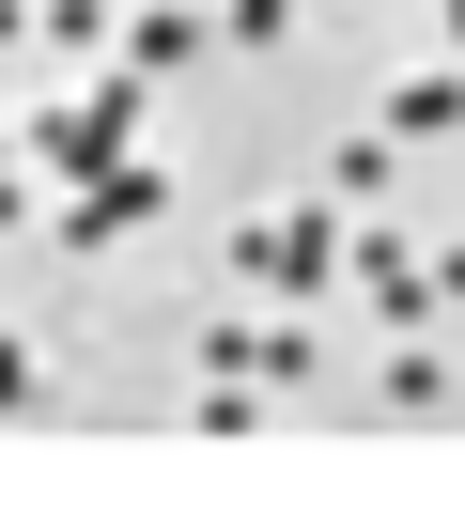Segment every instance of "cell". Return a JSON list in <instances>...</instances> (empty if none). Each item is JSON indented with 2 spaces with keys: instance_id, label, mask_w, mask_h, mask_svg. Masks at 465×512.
<instances>
[{
  "instance_id": "obj_1",
  "label": "cell",
  "mask_w": 465,
  "mask_h": 512,
  "mask_svg": "<svg viewBox=\"0 0 465 512\" xmlns=\"http://www.w3.org/2000/svg\"><path fill=\"white\" fill-rule=\"evenodd\" d=\"M233 280H248V295H326V280H341V218H326V202L248 218V233H233Z\"/></svg>"
},
{
  "instance_id": "obj_2",
  "label": "cell",
  "mask_w": 465,
  "mask_h": 512,
  "mask_svg": "<svg viewBox=\"0 0 465 512\" xmlns=\"http://www.w3.org/2000/svg\"><path fill=\"white\" fill-rule=\"evenodd\" d=\"M140 94H155V78H93V94H62V109H31V156H47V171H109L124 156V140H140Z\"/></svg>"
},
{
  "instance_id": "obj_3",
  "label": "cell",
  "mask_w": 465,
  "mask_h": 512,
  "mask_svg": "<svg viewBox=\"0 0 465 512\" xmlns=\"http://www.w3.org/2000/svg\"><path fill=\"white\" fill-rule=\"evenodd\" d=\"M155 218H171V171L109 156V171H78V202H62V249H109V233H155Z\"/></svg>"
},
{
  "instance_id": "obj_4",
  "label": "cell",
  "mask_w": 465,
  "mask_h": 512,
  "mask_svg": "<svg viewBox=\"0 0 465 512\" xmlns=\"http://www.w3.org/2000/svg\"><path fill=\"white\" fill-rule=\"evenodd\" d=\"M341 264H357L372 326H419V311H434V264H403V233H341Z\"/></svg>"
},
{
  "instance_id": "obj_5",
  "label": "cell",
  "mask_w": 465,
  "mask_h": 512,
  "mask_svg": "<svg viewBox=\"0 0 465 512\" xmlns=\"http://www.w3.org/2000/svg\"><path fill=\"white\" fill-rule=\"evenodd\" d=\"M202 32H217V16H186V0H140V16H124V78H171V63H202Z\"/></svg>"
},
{
  "instance_id": "obj_6",
  "label": "cell",
  "mask_w": 465,
  "mask_h": 512,
  "mask_svg": "<svg viewBox=\"0 0 465 512\" xmlns=\"http://www.w3.org/2000/svg\"><path fill=\"white\" fill-rule=\"evenodd\" d=\"M434 125H465V78H450V63H434V78H403V94H388V140H434Z\"/></svg>"
},
{
  "instance_id": "obj_7",
  "label": "cell",
  "mask_w": 465,
  "mask_h": 512,
  "mask_svg": "<svg viewBox=\"0 0 465 512\" xmlns=\"http://www.w3.org/2000/svg\"><path fill=\"white\" fill-rule=\"evenodd\" d=\"M31 32H47L62 63H93V47H109V0H31Z\"/></svg>"
},
{
  "instance_id": "obj_8",
  "label": "cell",
  "mask_w": 465,
  "mask_h": 512,
  "mask_svg": "<svg viewBox=\"0 0 465 512\" xmlns=\"http://www.w3.org/2000/svg\"><path fill=\"white\" fill-rule=\"evenodd\" d=\"M47 404V342H16V326H0V419H31Z\"/></svg>"
},
{
  "instance_id": "obj_9",
  "label": "cell",
  "mask_w": 465,
  "mask_h": 512,
  "mask_svg": "<svg viewBox=\"0 0 465 512\" xmlns=\"http://www.w3.org/2000/svg\"><path fill=\"white\" fill-rule=\"evenodd\" d=\"M326 202H388V140H341V156H326Z\"/></svg>"
},
{
  "instance_id": "obj_10",
  "label": "cell",
  "mask_w": 465,
  "mask_h": 512,
  "mask_svg": "<svg viewBox=\"0 0 465 512\" xmlns=\"http://www.w3.org/2000/svg\"><path fill=\"white\" fill-rule=\"evenodd\" d=\"M217 32H233V47H279V32H295V0H217Z\"/></svg>"
},
{
  "instance_id": "obj_11",
  "label": "cell",
  "mask_w": 465,
  "mask_h": 512,
  "mask_svg": "<svg viewBox=\"0 0 465 512\" xmlns=\"http://www.w3.org/2000/svg\"><path fill=\"white\" fill-rule=\"evenodd\" d=\"M16 16H31V0H0V47H16Z\"/></svg>"
}]
</instances>
